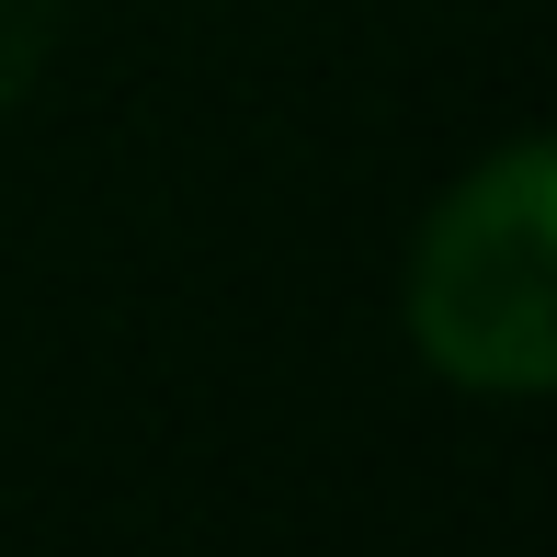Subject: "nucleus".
I'll use <instances>...</instances> for the list:
<instances>
[{
	"mask_svg": "<svg viewBox=\"0 0 557 557\" xmlns=\"http://www.w3.org/2000/svg\"><path fill=\"white\" fill-rule=\"evenodd\" d=\"M410 331L455 387L535 398L557 375V160L500 148L478 183L444 194L410 262Z\"/></svg>",
	"mask_w": 557,
	"mask_h": 557,
	"instance_id": "nucleus-1",
	"label": "nucleus"
},
{
	"mask_svg": "<svg viewBox=\"0 0 557 557\" xmlns=\"http://www.w3.org/2000/svg\"><path fill=\"white\" fill-rule=\"evenodd\" d=\"M46 46H58V0H0V114L35 91Z\"/></svg>",
	"mask_w": 557,
	"mask_h": 557,
	"instance_id": "nucleus-2",
	"label": "nucleus"
}]
</instances>
